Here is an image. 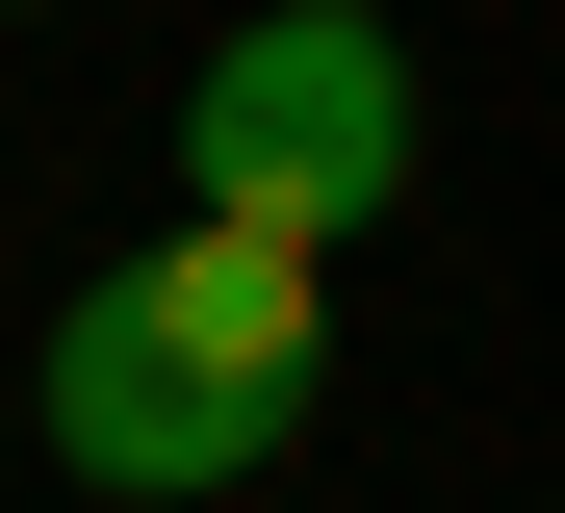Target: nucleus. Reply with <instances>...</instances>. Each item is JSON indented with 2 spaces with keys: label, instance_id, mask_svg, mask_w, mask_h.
<instances>
[{
  "label": "nucleus",
  "instance_id": "obj_2",
  "mask_svg": "<svg viewBox=\"0 0 565 513\" xmlns=\"http://www.w3.org/2000/svg\"><path fill=\"white\" fill-rule=\"evenodd\" d=\"M412 26L386 0H257V26H206V77H180V205L206 232H282V257H360L412 205Z\"/></svg>",
  "mask_w": 565,
  "mask_h": 513
},
{
  "label": "nucleus",
  "instance_id": "obj_1",
  "mask_svg": "<svg viewBox=\"0 0 565 513\" xmlns=\"http://www.w3.org/2000/svg\"><path fill=\"white\" fill-rule=\"evenodd\" d=\"M309 360H334V257L206 232V205H180L154 257H104V282L52 308L26 437L104 488V513H206V488H282V437H309Z\"/></svg>",
  "mask_w": 565,
  "mask_h": 513
}]
</instances>
